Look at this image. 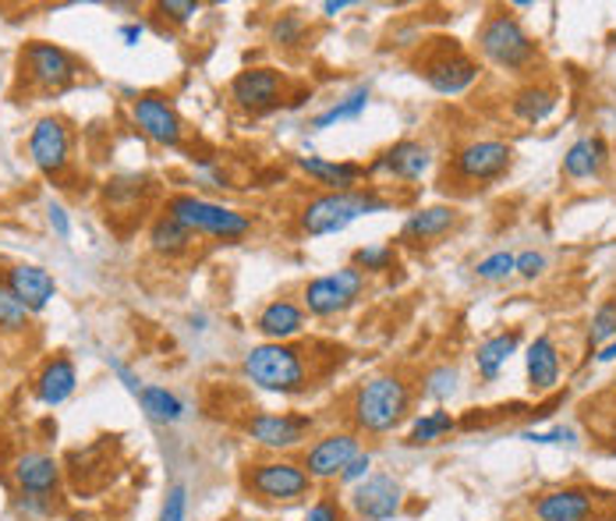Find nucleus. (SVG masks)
Listing matches in <instances>:
<instances>
[{
	"label": "nucleus",
	"instance_id": "1",
	"mask_svg": "<svg viewBox=\"0 0 616 521\" xmlns=\"http://www.w3.org/2000/svg\"><path fill=\"white\" fill-rule=\"evenodd\" d=\"M415 391L400 372H375V377L362 380L355 386L348 401V419L358 437H386L404 426L411 415Z\"/></svg>",
	"mask_w": 616,
	"mask_h": 521
},
{
	"label": "nucleus",
	"instance_id": "2",
	"mask_svg": "<svg viewBox=\"0 0 616 521\" xmlns=\"http://www.w3.org/2000/svg\"><path fill=\"white\" fill-rule=\"evenodd\" d=\"M242 377L255 386V391L277 394V397H298L312 386V369L309 355L298 345H277V340H263L245 351L242 359Z\"/></svg>",
	"mask_w": 616,
	"mask_h": 521
},
{
	"label": "nucleus",
	"instance_id": "3",
	"mask_svg": "<svg viewBox=\"0 0 616 521\" xmlns=\"http://www.w3.org/2000/svg\"><path fill=\"white\" fill-rule=\"evenodd\" d=\"M245 497L263 508H298L315 494V483L294 458H252L242 468Z\"/></svg>",
	"mask_w": 616,
	"mask_h": 521
},
{
	"label": "nucleus",
	"instance_id": "4",
	"mask_svg": "<svg viewBox=\"0 0 616 521\" xmlns=\"http://www.w3.org/2000/svg\"><path fill=\"white\" fill-rule=\"evenodd\" d=\"M394 210V199L380 196L372 188H355V192H319L312 196L302 213H298V228L309 238H326V234H340L348 231L355 220L375 217V213H390Z\"/></svg>",
	"mask_w": 616,
	"mask_h": 521
},
{
	"label": "nucleus",
	"instance_id": "5",
	"mask_svg": "<svg viewBox=\"0 0 616 521\" xmlns=\"http://www.w3.org/2000/svg\"><path fill=\"white\" fill-rule=\"evenodd\" d=\"M478 50L503 71H528L538 61V43L510 11H496L478 28Z\"/></svg>",
	"mask_w": 616,
	"mask_h": 521
},
{
	"label": "nucleus",
	"instance_id": "6",
	"mask_svg": "<svg viewBox=\"0 0 616 521\" xmlns=\"http://www.w3.org/2000/svg\"><path fill=\"white\" fill-rule=\"evenodd\" d=\"M167 213L185 223L191 234H209L220 238V242H242L252 231V217L234 210V206H223L202 196H174L167 202Z\"/></svg>",
	"mask_w": 616,
	"mask_h": 521
},
{
	"label": "nucleus",
	"instance_id": "7",
	"mask_svg": "<svg viewBox=\"0 0 616 521\" xmlns=\"http://www.w3.org/2000/svg\"><path fill=\"white\" fill-rule=\"evenodd\" d=\"M514 163V149L500 139H475L464 142L454 157H450L446 177H454L464 188H486L510 171Z\"/></svg>",
	"mask_w": 616,
	"mask_h": 521
},
{
	"label": "nucleus",
	"instance_id": "8",
	"mask_svg": "<svg viewBox=\"0 0 616 521\" xmlns=\"http://www.w3.org/2000/svg\"><path fill=\"white\" fill-rule=\"evenodd\" d=\"M369 277L358 270V266H340L337 274H326V277H312L309 285L302 288V309L315 320H334L344 316L358 298L365 294Z\"/></svg>",
	"mask_w": 616,
	"mask_h": 521
},
{
	"label": "nucleus",
	"instance_id": "9",
	"mask_svg": "<svg viewBox=\"0 0 616 521\" xmlns=\"http://www.w3.org/2000/svg\"><path fill=\"white\" fill-rule=\"evenodd\" d=\"M315 429V419L305 412H255L245 422V437L269 454H283L302 447Z\"/></svg>",
	"mask_w": 616,
	"mask_h": 521
},
{
	"label": "nucleus",
	"instance_id": "10",
	"mask_svg": "<svg viewBox=\"0 0 616 521\" xmlns=\"http://www.w3.org/2000/svg\"><path fill=\"white\" fill-rule=\"evenodd\" d=\"M440 43H443L440 50H426V57L418 61V74H422L429 89L443 96L468 93L478 79V65L461 47H454V39H440Z\"/></svg>",
	"mask_w": 616,
	"mask_h": 521
},
{
	"label": "nucleus",
	"instance_id": "11",
	"mask_svg": "<svg viewBox=\"0 0 616 521\" xmlns=\"http://www.w3.org/2000/svg\"><path fill=\"white\" fill-rule=\"evenodd\" d=\"M355 454H362V437L355 429H334V433H323L319 440H312L302 454V468L309 472V479L315 486L337 483V475L348 468V461Z\"/></svg>",
	"mask_w": 616,
	"mask_h": 521
},
{
	"label": "nucleus",
	"instance_id": "12",
	"mask_svg": "<svg viewBox=\"0 0 616 521\" xmlns=\"http://www.w3.org/2000/svg\"><path fill=\"white\" fill-rule=\"evenodd\" d=\"M283 93H288V79L269 68V65H255L237 71L231 79V103L245 114H269L283 103Z\"/></svg>",
	"mask_w": 616,
	"mask_h": 521
},
{
	"label": "nucleus",
	"instance_id": "13",
	"mask_svg": "<svg viewBox=\"0 0 616 521\" xmlns=\"http://www.w3.org/2000/svg\"><path fill=\"white\" fill-rule=\"evenodd\" d=\"M348 511L358 521H394L404 511V486L390 472H372L365 483L355 486Z\"/></svg>",
	"mask_w": 616,
	"mask_h": 521
},
{
	"label": "nucleus",
	"instance_id": "14",
	"mask_svg": "<svg viewBox=\"0 0 616 521\" xmlns=\"http://www.w3.org/2000/svg\"><path fill=\"white\" fill-rule=\"evenodd\" d=\"M22 71L28 74V82L39 89H65L82 68L65 47H57V43H47V39H33L22 47Z\"/></svg>",
	"mask_w": 616,
	"mask_h": 521
},
{
	"label": "nucleus",
	"instance_id": "15",
	"mask_svg": "<svg viewBox=\"0 0 616 521\" xmlns=\"http://www.w3.org/2000/svg\"><path fill=\"white\" fill-rule=\"evenodd\" d=\"M28 157H33L39 174L61 177L71 160V128L61 117H39L28 131Z\"/></svg>",
	"mask_w": 616,
	"mask_h": 521
},
{
	"label": "nucleus",
	"instance_id": "16",
	"mask_svg": "<svg viewBox=\"0 0 616 521\" xmlns=\"http://www.w3.org/2000/svg\"><path fill=\"white\" fill-rule=\"evenodd\" d=\"M131 121H135V128H139L149 142L167 146V149L182 146L185 125H182V117H177V111L160 93L135 96L131 100Z\"/></svg>",
	"mask_w": 616,
	"mask_h": 521
},
{
	"label": "nucleus",
	"instance_id": "17",
	"mask_svg": "<svg viewBox=\"0 0 616 521\" xmlns=\"http://www.w3.org/2000/svg\"><path fill=\"white\" fill-rule=\"evenodd\" d=\"M432 171V149L418 139H400L394 146H386L380 157H375L369 167H365V177H375V174H386V177H397V182H422V177Z\"/></svg>",
	"mask_w": 616,
	"mask_h": 521
},
{
	"label": "nucleus",
	"instance_id": "18",
	"mask_svg": "<svg viewBox=\"0 0 616 521\" xmlns=\"http://www.w3.org/2000/svg\"><path fill=\"white\" fill-rule=\"evenodd\" d=\"M598 497L584 486H563V489H549L535 503L532 514L535 521H592Z\"/></svg>",
	"mask_w": 616,
	"mask_h": 521
},
{
	"label": "nucleus",
	"instance_id": "19",
	"mask_svg": "<svg viewBox=\"0 0 616 521\" xmlns=\"http://www.w3.org/2000/svg\"><path fill=\"white\" fill-rule=\"evenodd\" d=\"M255 331L266 340L288 345V340L302 337L309 331V312L302 309V302H294V298H274V302H266L259 309V316H255Z\"/></svg>",
	"mask_w": 616,
	"mask_h": 521
},
{
	"label": "nucleus",
	"instance_id": "20",
	"mask_svg": "<svg viewBox=\"0 0 616 521\" xmlns=\"http://www.w3.org/2000/svg\"><path fill=\"white\" fill-rule=\"evenodd\" d=\"M298 171L326 192H355L365 182V167L355 160H326V157H298Z\"/></svg>",
	"mask_w": 616,
	"mask_h": 521
},
{
	"label": "nucleus",
	"instance_id": "21",
	"mask_svg": "<svg viewBox=\"0 0 616 521\" xmlns=\"http://www.w3.org/2000/svg\"><path fill=\"white\" fill-rule=\"evenodd\" d=\"M11 475L22 494H33V497H54L57 486H61V465L43 451H25L14 458Z\"/></svg>",
	"mask_w": 616,
	"mask_h": 521
},
{
	"label": "nucleus",
	"instance_id": "22",
	"mask_svg": "<svg viewBox=\"0 0 616 521\" xmlns=\"http://www.w3.org/2000/svg\"><path fill=\"white\" fill-rule=\"evenodd\" d=\"M4 285L22 298V302L33 309V312H43L57 294V285L54 277L43 270L36 263H14L11 270L4 274Z\"/></svg>",
	"mask_w": 616,
	"mask_h": 521
},
{
	"label": "nucleus",
	"instance_id": "23",
	"mask_svg": "<svg viewBox=\"0 0 616 521\" xmlns=\"http://www.w3.org/2000/svg\"><path fill=\"white\" fill-rule=\"evenodd\" d=\"M524 366H528V386H532V391L535 394H549L553 386L560 383V372H563L560 348H556V340L549 334H538L532 345H528Z\"/></svg>",
	"mask_w": 616,
	"mask_h": 521
},
{
	"label": "nucleus",
	"instance_id": "24",
	"mask_svg": "<svg viewBox=\"0 0 616 521\" xmlns=\"http://www.w3.org/2000/svg\"><path fill=\"white\" fill-rule=\"evenodd\" d=\"M457 223V210L454 206H422L415 210L400 228V242L404 245H426L432 238H443L454 231Z\"/></svg>",
	"mask_w": 616,
	"mask_h": 521
},
{
	"label": "nucleus",
	"instance_id": "25",
	"mask_svg": "<svg viewBox=\"0 0 616 521\" xmlns=\"http://www.w3.org/2000/svg\"><path fill=\"white\" fill-rule=\"evenodd\" d=\"M74 386H79V372H74V362L65 359V355H57V359H50L47 366L39 369L36 377V401L47 408H57L65 405V401L74 394Z\"/></svg>",
	"mask_w": 616,
	"mask_h": 521
},
{
	"label": "nucleus",
	"instance_id": "26",
	"mask_svg": "<svg viewBox=\"0 0 616 521\" xmlns=\"http://www.w3.org/2000/svg\"><path fill=\"white\" fill-rule=\"evenodd\" d=\"M606 160H609V146L598 139V136L578 139L563 153V174L570 177V182H589V177L603 174Z\"/></svg>",
	"mask_w": 616,
	"mask_h": 521
},
{
	"label": "nucleus",
	"instance_id": "27",
	"mask_svg": "<svg viewBox=\"0 0 616 521\" xmlns=\"http://www.w3.org/2000/svg\"><path fill=\"white\" fill-rule=\"evenodd\" d=\"M521 348V331H503V334H492L489 340L475 348V366H478V377L483 380H496L503 372V366L514 359Z\"/></svg>",
	"mask_w": 616,
	"mask_h": 521
},
{
	"label": "nucleus",
	"instance_id": "28",
	"mask_svg": "<svg viewBox=\"0 0 616 521\" xmlns=\"http://www.w3.org/2000/svg\"><path fill=\"white\" fill-rule=\"evenodd\" d=\"M556 103H560V96H556V89H553V85L528 82L524 89H518L514 100H510V111H514L518 121H524V125H538V121H546V117L556 111Z\"/></svg>",
	"mask_w": 616,
	"mask_h": 521
},
{
	"label": "nucleus",
	"instance_id": "29",
	"mask_svg": "<svg viewBox=\"0 0 616 521\" xmlns=\"http://www.w3.org/2000/svg\"><path fill=\"white\" fill-rule=\"evenodd\" d=\"M149 245H153V252H160V256L177 259V256H185V252L195 245V234L177 217L160 213L153 220V228H149Z\"/></svg>",
	"mask_w": 616,
	"mask_h": 521
},
{
	"label": "nucleus",
	"instance_id": "30",
	"mask_svg": "<svg viewBox=\"0 0 616 521\" xmlns=\"http://www.w3.org/2000/svg\"><path fill=\"white\" fill-rule=\"evenodd\" d=\"M139 405L146 412V419H153L160 426H174L185 419V401L174 391H167V386H142Z\"/></svg>",
	"mask_w": 616,
	"mask_h": 521
},
{
	"label": "nucleus",
	"instance_id": "31",
	"mask_svg": "<svg viewBox=\"0 0 616 521\" xmlns=\"http://www.w3.org/2000/svg\"><path fill=\"white\" fill-rule=\"evenodd\" d=\"M369 96H372L369 89L358 85L355 93H348L344 100H337L334 107H326L323 114H315V117H312V128H315V131H326V128H337V125H344V121H358V117L369 111Z\"/></svg>",
	"mask_w": 616,
	"mask_h": 521
},
{
	"label": "nucleus",
	"instance_id": "32",
	"mask_svg": "<svg viewBox=\"0 0 616 521\" xmlns=\"http://www.w3.org/2000/svg\"><path fill=\"white\" fill-rule=\"evenodd\" d=\"M457 429V419L450 412L443 408H432L426 415H418V419L411 422L408 429V447H432V443H440L446 433H454Z\"/></svg>",
	"mask_w": 616,
	"mask_h": 521
},
{
	"label": "nucleus",
	"instance_id": "33",
	"mask_svg": "<svg viewBox=\"0 0 616 521\" xmlns=\"http://www.w3.org/2000/svg\"><path fill=\"white\" fill-rule=\"evenodd\" d=\"M305 33H309V25H305V19L298 11H283V14H277L274 22H269V43H274L277 50L302 47Z\"/></svg>",
	"mask_w": 616,
	"mask_h": 521
},
{
	"label": "nucleus",
	"instance_id": "34",
	"mask_svg": "<svg viewBox=\"0 0 616 521\" xmlns=\"http://www.w3.org/2000/svg\"><path fill=\"white\" fill-rule=\"evenodd\" d=\"M28 320H33V309H28L22 298L0 280V331L22 334V331H28Z\"/></svg>",
	"mask_w": 616,
	"mask_h": 521
},
{
	"label": "nucleus",
	"instance_id": "35",
	"mask_svg": "<svg viewBox=\"0 0 616 521\" xmlns=\"http://www.w3.org/2000/svg\"><path fill=\"white\" fill-rule=\"evenodd\" d=\"M394 263H397V248L386 245V242H380V245H362V248L355 252V259H351V266H358V270H362L365 277H369V274H386V270H394Z\"/></svg>",
	"mask_w": 616,
	"mask_h": 521
},
{
	"label": "nucleus",
	"instance_id": "36",
	"mask_svg": "<svg viewBox=\"0 0 616 521\" xmlns=\"http://www.w3.org/2000/svg\"><path fill=\"white\" fill-rule=\"evenodd\" d=\"M457 383H461L457 366H435L432 372H426L422 394H426L429 401H446V397L457 394Z\"/></svg>",
	"mask_w": 616,
	"mask_h": 521
},
{
	"label": "nucleus",
	"instance_id": "37",
	"mask_svg": "<svg viewBox=\"0 0 616 521\" xmlns=\"http://www.w3.org/2000/svg\"><path fill=\"white\" fill-rule=\"evenodd\" d=\"M613 337H616V294L595 309V316L589 323V348H603Z\"/></svg>",
	"mask_w": 616,
	"mask_h": 521
},
{
	"label": "nucleus",
	"instance_id": "38",
	"mask_svg": "<svg viewBox=\"0 0 616 521\" xmlns=\"http://www.w3.org/2000/svg\"><path fill=\"white\" fill-rule=\"evenodd\" d=\"M302 521H351V511L337 494H319L305 508Z\"/></svg>",
	"mask_w": 616,
	"mask_h": 521
},
{
	"label": "nucleus",
	"instance_id": "39",
	"mask_svg": "<svg viewBox=\"0 0 616 521\" xmlns=\"http://www.w3.org/2000/svg\"><path fill=\"white\" fill-rule=\"evenodd\" d=\"M510 274H514V252H492L475 266L478 280H507Z\"/></svg>",
	"mask_w": 616,
	"mask_h": 521
},
{
	"label": "nucleus",
	"instance_id": "40",
	"mask_svg": "<svg viewBox=\"0 0 616 521\" xmlns=\"http://www.w3.org/2000/svg\"><path fill=\"white\" fill-rule=\"evenodd\" d=\"M160 521H188V489L185 486H171L167 497H163Z\"/></svg>",
	"mask_w": 616,
	"mask_h": 521
},
{
	"label": "nucleus",
	"instance_id": "41",
	"mask_svg": "<svg viewBox=\"0 0 616 521\" xmlns=\"http://www.w3.org/2000/svg\"><path fill=\"white\" fill-rule=\"evenodd\" d=\"M372 465H375V458H372L369 451L355 454V458L348 461V468L337 475V483H340V486H358V483H365L369 475H372Z\"/></svg>",
	"mask_w": 616,
	"mask_h": 521
},
{
	"label": "nucleus",
	"instance_id": "42",
	"mask_svg": "<svg viewBox=\"0 0 616 521\" xmlns=\"http://www.w3.org/2000/svg\"><path fill=\"white\" fill-rule=\"evenodd\" d=\"M156 11L163 14V19H171V22H177V25H185V22H191L202 8L195 4V0H160Z\"/></svg>",
	"mask_w": 616,
	"mask_h": 521
},
{
	"label": "nucleus",
	"instance_id": "43",
	"mask_svg": "<svg viewBox=\"0 0 616 521\" xmlns=\"http://www.w3.org/2000/svg\"><path fill=\"white\" fill-rule=\"evenodd\" d=\"M514 274L524 277V280L543 277L546 274V256H543V252H535V248L521 252V256H514Z\"/></svg>",
	"mask_w": 616,
	"mask_h": 521
},
{
	"label": "nucleus",
	"instance_id": "44",
	"mask_svg": "<svg viewBox=\"0 0 616 521\" xmlns=\"http://www.w3.org/2000/svg\"><path fill=\"white\" fill-rule=\"evenodd\" d=\"M19 511L28 518V521H43L54 514V497H33V494H22L19 497Z\"/></svg>",
	"mask_w": 616,
	"mask_h": 521
},
{
	"label": "nucleus",
	"instance_id": "45",
	"mask_svg": "<svg viewBox=\"0 0 616 521\" xmlns=\"http://www.w3.org/2000/svg\"><path fill=\"white\" fill-rule=\"evenodd\" d=\"M47 217H50V228L57 231V238H71V220H68V210L61 202H50Z\"/></svg>",
	"mask_w": 616,
	"mask_h": 521
},
{
	"label": "nucleus",
	"instance_id": "46",
	"mask_svg": "<svg viewBox=\"0 0 616 521\" xmlns=\"http://www.w3.org/2000/svg\"><path fill=\"white\" fill-rule=\"evenodd\" d=\"M532 443H574V429H549V433H524Z\"/></svg>",
	"mask_w": 616,
	"mask_h": 521
},
{
	"label": "nucleus",
	"instance_id": "47",
	"mask_svg": "<svg viewBox=\"0 0 616 521\" xmlns=\"http://www.w3.org/2000/svg\"><path fill=\"white\" fill-rule=\"evenodd\" d=\"M146 28L139 22H131V25H121V39H125V47H139V39H142Z\"/></svg>",
	"mask_w": 616,
	"mask_h": 521
},
{
	"label": "nucleus",
	"instance_id": "48",
	"mask_svg": "<svg viewBox=\"0 0 616 521\" xmlns=\"http://www.w3.org/2000/svg\"><path fill=\"white\" fill-rule=\"evenodd\" d=\"M351 8V0H326V4H323V14H326V19H337V14L340 11H348Z\"/></svg>",
	"mask_w": 616,
	"mask_h": 521
},
{
	"label": "nucleus",
	"instance_id": "49",
	"mask_svg": "<svg viewBox=\"0 0 616 521\" xmlns=\"http://www.w3.org/2000/svg\"><path fill=\"white\" fill-rule=\"evenodd\" d=\"M595 359L603 362V366H606V362H616V337H613V340H606V345L598 348V355H595Z\"/></svg>",
	"mask_w": 616,
	"mask_h": 521
}]
</instances>
